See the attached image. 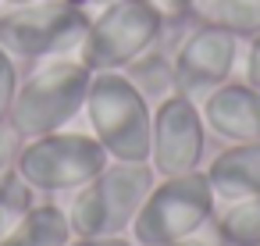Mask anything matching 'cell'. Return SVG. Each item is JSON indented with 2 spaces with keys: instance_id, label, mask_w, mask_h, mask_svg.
<instances>
[{
  "instance_id": "cell-1",
  "label": "cell",
  "mask_w": 260,
  "mask_h": 246,
  "mask_svg": "<svg viewBox=\"0 0 260 246\" xmlns=\"http://www.w3.org/2000/svg\"><path fill=\"white\" fill-rule=\"evenodd\" d=\"M89 82H93V72L79 57L36 61V68L25 79H18V93H15V104H11V114H8V129L18 139H32V136L68 129L86 107Z\"/></svg>"
},
{
  "instance_id": "cell-24",
  "label": "cell",
  "mask_w": 260,
  "mask_h": 246,
  "mask_svg": "<svg viewBox=\"0 0 260 246\" xmlns=\"http://www.w3.org/2000/svg\"><path fill=\"white\" fill-rule=\"evenodd\" d=\"M18 4H29V0H0V8H18Z\"/></svg>"
},
{
  "instance_id": "cell-4",
  "label": "cell",
  "mask_w": 260,
  "mask_h": 246,
  "mask_svg": "<svg viewBox=\"0 0 260 246\" xmlns=\"http://www.w3.org/2000/svg\"><path fill=\"white\" fill-rule=\"evenodd\" d=\"M217 207L221 203L203 168L185 175H168V178H157L153 189L146 193L128 235L136 246H168L203 232L214 221Z\"/></svg>"
},
{
  "instance_id": "cell-17",
  "label": "cell",
  "mask_w": 260,
  "mask_h": 246,
  "mask_svg": "<svg viewBox=\"0 0 260 246\" xmlns=\"http://www.w3.org/2000/svg\"><path fill=\"white\" fill-rule=\"evenodd\" d=\"M15 93H18V65L4 47H0V125H8Z\"/></svg>"
},
{
  "instance_id": "cell-9",
  "label": "cell",
  "mask_w": 260,
  "mask_h": 246,
  "mask_svg": "<svg viewBox=\"0 0 260 246\" xmlns=\"http://www.w3.org/2000/svg\"><path fill=\"white\" fill-rule=\"evenodd\" d=\"M207 153V125L200 114V100L185 93H171L153 104V129H150V168L157 178L185 175L203 164Z\"/></svg>"
},
{
  "instance_id": "cell-5",
  "label": "cell",
  "mask_w": 260,
  "mask_h": 246,
  "mask_svg": "<svg viewBox=\"0 0 260 246\" xmlns=\"http://www.w3.org/2000/svg\"><path fill=\"white\" fill-rule=\"evenodd\" d=\"M107 161V150L89 132L57 129L47 136L22 139L15 153V171L40 196H72L96 171H104Z\"/></svg>"
},
{
  "instance_id": "cell-22",
  "label": "cell",
  "mask_w": 260,
  "mask_h": 246,
  "mask_svg": "<svg viewBox=\"0 0 260 246\" xmlns=\"http://www.w3.org/2000/svg\"><path fill=\"white\" fill-rule=\"evenodd\" d=\"M68 246H136L132 235H96V239H72Z\"/></svg>"
},
{
  "instance_id": "cell-21",
  "label": "cell",
  "mask_w": 260,
  "mask_h": 246,
  "mask_svg": "<svg viewBox=\"0 0 260 246\" xmlns=\"http://www.w3.org/2000/svg\"><path fill=\"white\" fill-rule=\"evenodd\" d=\"M168 246H224V242L217 239L214 225H207L203 232H196V235H189V239H178V242H168Z\"/></svg>"
},
{
  "instance_id": "cell-7",
  "label": "cell",
  "mask_w": 260,
  "mask_h": 246,
  "mask_svg": "<svg viewBox=\"0 0 260 246\" xmlns=\"http://www.w3.org/2000/svg\"><path fill=\"white\" fill-rule=\"evenodd\" d=\"M164 36V15L150 0H114L89 18L79 61L89 72H125L136 57L157 47Z\"/></svg>"
},
{
  "instance_id": "cell-14",
  "label": "cell",
  "mask_w": 260,
  "mask_h": 246,
  "mask_svg": "<svg viewBox=\"0 0 260 246\" xmlns=\"http://www.w3.org/2000/svg\"><path fill=\"white\" fill-rule=\"evenodd\" d=\"M210 225L224 246H260V196L221 203Z\"/></svg>"
},
{
  "instance_id": "cell-18",
  "label": "cell",
  "mask_w": 260,
  "mask_h": 246,
  "mask_svg": "<svg viewBox=\"0 0 260 246\" xmlns=\"http://www.w3.org/2000/svg\"><path fill=\"white\" fill-rule=\"evenodd\" d=\"M242 43H246V47H242V57H239L242 82L253 86V89H260V33L249 36V40H242Z\"/></svg>"
},
{
  "instance_id": "cell-10",
  "label": "cell",
  "mask_w": 260,
  "mask_h": 246,
  "mask_svg": "<svg viewBox=\"0 0 260 246\" xmlns=\"http://www.w3.org/2000/svg\"><path fill=\"white\" fill-rule=\"evenodd\" d=\"M200 114L207 136L228 143H256L260 139V89L242 79H228L207 97H200Z\"/></svg>"
},
{
  "instance_id": "cell-12",
  "label": "cell",
  "mask_w": 260,
  "mask_h": 246,
  "mask_svg": "<svg viewBox=\"0 0 260 246\" xmlns=\"http://www.w3.org/2000/svg\"><path fill=\"white\" fill-rule=\"evenodd\" d=\"M75 235H72V225H68V214L57 200L43 196L4 239L0 246H68Z\"/></svg>"
},
{
  "instance_id": "cell-19",
  "label": "cell",
  "mask_w": 260,
  "mask_h": 246,
  "mask_svg": "<svg viewBox=\"0 0 260 246\" xmlns=\"http://www.w3.org/2000/svg\"><path fill=\"white\" fill-rule=\"evenodd\" d=\"M18 136L8 129V125H0V175H8L15 168V153H18Z\"/></svg>"
},
{
  "instance_id": "cell-16",
  "label": "cell",
  "mask_w": 260,
  "mask_h": 246,
  "mask_svg": "<svg viewBox=\"0 0 260 246\" xmlns=\"http://www.w3.org/2000/svg\"><path fill=\"white\" fill-rule=\"evenodd\" d=\"M43 196L11 168L8 175H0V239H4L36 203H40Z\"/></svg>"
},
{
  "instance_id": "cell-11",
  "label": "cell",
  "mask_w": 260,
  "mask_h": 246,
  "mask_svg": "<svg viewBox=\"0 0 260 246\" xmlns=\"http://www.w3.org/2000/svg\"><path fill=\"white\" fill-rule=\"evenodd\" d=\"M203 171L210 178L217 203L260 196V139L256 143H228Z\"/></svg>"
},
{
  "instance_id": "cell-6",
  "label": "cell",
  "mask_w": 260,
  "mask_h": 246,
  "mask_svg": "<svg viewBox=\"0 0 260 246\" xmlns=\"http://www.w3.org/2000/svg\"><path fill=\"white\" fill-rule=\"evenodd\" d=\"M89 29V15H82L68 0H29L18 8L0 11V47L15 61H50L75 57Z\"/></svg>"
},
{
  "instance_id": "cell-20",
  "label": "cell",
  "mask_w": 260,
  "mask_h": 246,
  "mask_svg": "<svg viewBox=\"0 0 260 246\" xmlns=\"http://www.w3.org/2000/svg\"><path fill=\"white\" fill-rule=\"evenodd\" d=\"M150 4L168 22H175V18H192V4H196V0H150Z\"/></svg>"
},
{
  "instance_id": "cell-13",
  "label": "cell",
  "mask_w": 260,
  "mask_h": 246,
  "mask_svg": "<svg viewBox=\"0 0 260 246\" xmlns=\"http://www.w3.org/2000/svg\"><path fill=\"white\" fill-rule=\"evenodd\" d=\"M192 18L221 25L239 40H249L260 33V0H196Z\"/></svg>"
},
{
  "instance_id": "cell-2",
  "label": "cell",
  "mask_w": 260,
  "mask_h": 246,
  "mask_svg": "<svg viewBox=\"0 0 260 246\" xmlns=\"http://www.w3.org/2000/svg\"><path fill=\"white\" fill-rule=\"evenodd\" d=\"M82 114L89 136L107 150L111 161L150 164L153 104L136 89L125 72H93Z\"/></svg>"
},
{
  "instance_id": "cell-8",
  "label": "cell",
  "mask_w": 260,
  "mask_h": 246,
  "mask_svg": "<svg viewBox=\"0 0 260 246\" xmlns=\"http://www.w3.org/2000/svg\"><path fill=\"white\" fill-rule=\"evenodd\" d=\"M242 40L210 22H189L182 40L171 47L175 65V89L200 100L221 82H228L239 68Z\"/></svg>"
},
{
  "instance_id": "cell-3",
  "label": "cell",
  "mask_w": 260,
  "mask_h": 246,
  "mask_svg": "<svg viewBox=\"0 0 260 246\" xmlns=\"http://www.w3.org/2000/svg\"><path fill=\"white\" fill-rule=\"evenodd\" d=\"M157 171L150 164L132 161H107L104 171H96L86 186H79L68 196V225L75 239H96V235H128L146 193L153 189Z\"/></svg>"
},
{
  "instance_id": "cell-23",
  "label": "cell",
  "mask_w": 260,
  "mask_h": 246,
  "mask_svg": "<svg viewBox=\"0 0 260 246\" xmlns=\"http://www.w3.org/2000/svg\"><path fill=\"white\" fill-rule=\"evenodd\" d=\"M68 4H75L82 15H89V18H93V15H100L104 8H111L114 0H68Z\"/></svg>"
},
{
  "instance_id": "cell-15",
  "label": "cell",
  "mask_w": 260,
  "mask_h": 246,
  "mask_svg": "<svg viewBox=\"0 0 260 246\" xmlns=\"http://www.w3.org/2000/svg\"><path fill=\"white\" fill-rule=\"evenodd\" d=\"M125 75L136 82V89H139L150 104H157V100H164V97L175 93V65H171V50H168L164 43H157V47H150L143 57H136V61L125 68Z\"/></svg>"
}]
</instances>
